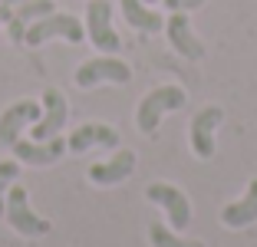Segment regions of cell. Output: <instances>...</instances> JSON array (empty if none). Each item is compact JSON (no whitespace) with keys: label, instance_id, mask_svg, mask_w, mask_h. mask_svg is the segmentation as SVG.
<instances>
[{"label":"cell","instance_id":"6da1fadb","mask_svg":"<svg viewBox=\"0 0 257 247\" xmlns=\"http://www.w3.org/2000/svg\"><path fill=\"white\" fill-rule=\"evenodd\" d=\"M185 102H188V96H185L182 86H159V89L145 92L142 102H139V109H136V126H139V132H142V135H155L162 115H165V112H175V109H182Z\"/></svg>","mask_w":257,"mask_h":247},{"label":"cell","instance_id":"7a4b0ae2","mask_svg":"<svg viewBox=\"0 0 257 247\" xmlns=\"http://www.w3.org/2000/svg\"><path fill=\"white\" fill-rule=\"evenodd\" d=\"M69 40V43H83L86 37V23H79L73 14H46L40 17V20H33L30 27H27V33H23V43L27 46H43L46 40Z\"/></svg>","mask_w":257,"mask_h":247},{"label":"cell","instance_id":"3957f363","mask_svg":"<svg viewBox=\"0 0 257 247\" xmlns=\"http://www.w3.org/2000/svg\"><path fill=\"white\" fill-rule=\"evenodd\" d=\"M4 217H7V224L14 227L17 234H23V237H43V234H50V221L40 217V214H33L30 195H27V188L17 185V181L10 185V191H7Z\"/></svg>","mask_w":257,"mask_h":247},{"label":"cell","instance_id":"277c9868","mask_svg":"<svg viewBox=\"0 0 257 247\" xmlns=\"http://www.w3.org/2000/svg\"><path fill=\"white\" fill-rule=\"evenodd\" d=\"M145 198H149L152 204H159L168 214L172 231H185V227L191 224V201H188V195H185L182 188L168 185V181H152V185L145 188Z\"/></svg>","mask_w":257,"mask_h":247},{"label":"cell","instance_id":"5b68a950","mask_svg":"<svg viewBox=\"0 0 257 247\" xmlns=\"http://www.w3.org/2000/svg\"><path fill=\"white\" fill-rule=\"evenodd\" d=\"M128 79H132L128 63L115 60V56H96V60H86L83 66L76 69V86H79V89H92V86H99V82L125 86Z\"/></svg>","mask_w":257,"mask_h":247},{"label":"cell","instance_id":"8992f818","mask_svg":"<svg viewBox=\"0 0 257 247\" xmlns=\"http://www.w3.org/2000/svg\"><path fill=\"white\" fill-rule=\"evenodd\" d=\"M86 37L102 53H115L122 46L119 33L112 30V7H109V0H89V7H86Z\"/></svg>","mask_w":257,"mask_h":247},{"label":"cell","instance_id":"52a82bcc","mask_svg":"<svg viewBox=\"0 0 257 247\" xmlns=\"http://www.w3.org/2000/svg\"><path fill=\"white\" fill-rule=\"evenodd\" d=\"M40 115H43V102H33V99H20V102L7 105L4 115H0V145L4 149H14L23 126H33Z\"/></svg>","mask_w":257,"mask_h":247},{"label":"cell","instance_id":"ba28073f","mask_svg":"<svg viewBox=\"0 0 257 247\" xmlns=\"http://www.w3.org/2000/svg\"><path fill=\"white\" fill-rule=\"evenodd\" d=\"M69 119V105H66V96L60 89H46L43 92V115L33 122V142H46L53 135L63 132Z\"/></svg>","mask_w":257,"mask_h":247},{"label":"cell","instance_id":"9c48e42d","mask_svg":"<svg viewBox=\"0 0 257 247\" xmlns=\"http://www.w3.org/2000/svg\"><path fill=\"white\" fill-rule=\"evenodd\" d=\"M221 119H224V109H221V105H204L201 112L191 119L188 142H191V152H195L198 158L214 155V132H218Z\"/></svg>","mask_w":257,"mask_h":247},{"label":"cell","instance_id":"30bf717a","mask_svg":"<svg viewBox=\"0 0 257 247\" xmlns=\"http://www.w3.org/2000/svg\"><path fill=\"white\" fill-rule=\"evenodd\" d=\"M165 33H168L172 50L182 53L185 60H201V56H204V43L195 37V30H191L185 10H172V14L165 17Z\"/></svg>","mask_w":257,"mask_h":247},{"label":"cell","instance_id":"8fae6325","mask_svg":"<svg viewBox=\"0 0 257 247\" xmlns=\"http://www.w3.org/2000/svg\"><path fill=\"white\" fill-rule=\"evenodd\" d=\"M14 155H17V162H23V165L43 168V165H53V162H60V158L66 155V139H60V135L46 139V142H23V139H17Z\"/></svg>","mask_w":257,"mask_h":247},{"label":"cell","instance_id":"7c38bea8","mask_svg":"<svg viewBox=\"0 0 257 247\" xmlns=\"http://www.w3.org/2000/svg\"><path fill=\"white\" fill-rule=\"evenodd\" d=\"M102 145V149H115L119 145V132L112 126H102V122H86V126H76V132L66 139V152H89Z\"/></svg>","mask_w":257,"mask_h":247},{"label":"cell","instance_id":"4fadbf2b","mask_svg":"<svg viewBox=\"0 0 257 247\" xmlns=\"http://www.w3.org/2000/svg\"><path fill=\"white\" fill-rule=\"evenodd\" d=\"M132 172H136V152H115V155L106 158V162L89 165V181H92V185L109 188V185L125 181Z\"/></svg>","mask_w":257,"mask_h":247},{"label":"cell","instance_id":"5bb4252c","mask_svg":"<svg viewBox=\"0 0 257 247\" xmlns=\"http://www.w3.org/2000/svg\"><path fill=\"white\" fill-rule=\"evenodd\" d=\"M254 221H257V178H250L241 201H231L221 208V224L231 231H241V227H250Z\"/></svg>","mask_w":257,"mask_h":247},{"label":"cell","instance_id":"9a60e30c","mask_svg":"<svg viewBox=\"0 0 257 247\" xmlns=\"http://www.w3.org/2000/svg\"><path fill=\"white\" fill-rule=\"evenodd\" d=\"M46 14H53V0H27V4L14 7L10 17L4 20L10 27V40H14V43H23L27 27H30L33 20H40V17H46Z\"/></svg>","mask_w":257,"mask_h":247},{"label":"cell","instance_id":"2e32d148","mask_svg":"<svg viewBox=\"0 0 257 247\" xmlns=\"http://www.w3.org/2000/svg\"><path fill=\"white\" fill-rule=\"evenodd\" d=\"M119 4H122V14H125L128 27H136V30H142V33H159V30H165L162 14L155 7H149L145 0H119Z\"/></svg>","mask_w":257,"mask_h":247},{"label":"cell","instance_id":"e0dca14e","mask_svg":"<svg viewBox=\"0 0 257 247\" xmlns=\"http://www.w3.org/2000/svg\"><path fill=\"white\" fill-rule=\"evenodd\" d=\"M149 240L152 247H204L201 240H188V237H178V234H172L165 224H149Z\"/></svg>","mask_w":257,"mask_h":247},{"label":"cell","instance_id":"ac0fdd59","mask_svg":"<svg viewBox=\"0 0 257 247\" xmlns=\"http://www.w3.org/2000/svg\"><path fill=\"white\" fill-rule=\"evenodd\" d=\"M20 178V162H0V217H4V204H7V191L10 185Z\"/></svg>","mask_w":257,"mask_h":247},{"label":"cell","instance_id":"d6986e66","mask_svg":"<svg viewBox=\"0 0 257 247\" xmlns=\"http://www.w3.org/2000/svg\"><path fill=\"white\" fill-rule=\"evenodd\" d=\"M162 4H165L168 10H185V14H188V10H198L204 0H162Z\"/></svg>","mask_w":257,"mask_h":247},{"label":"cell","instance_id":"ffe728a7","mask_svg":"<svg viewBox=\"0 0 257 247\" xmlns=\"http://www.w3.org/2000/svg\"><path fill=\"white\" fill-rule=\"evenodd\" d=\"M20 4H27V0H0V20H7V17H10V10H14V7H20Z\"/></svg>","mask_w":257,"mask_h":247},{"label":"cell","instance_id":"44dd1931","mask_svg":"<svg viewBox=\"0 0 257 247\" xmlns=\"http://www.w3.org/2000/svg\"><path fill=\"white\" fill-rule=\"evenodd\" d=\"M145 4H159V0H145Z\"/></svg>","mask_w":257,"mask_h":247}]
</instances>
